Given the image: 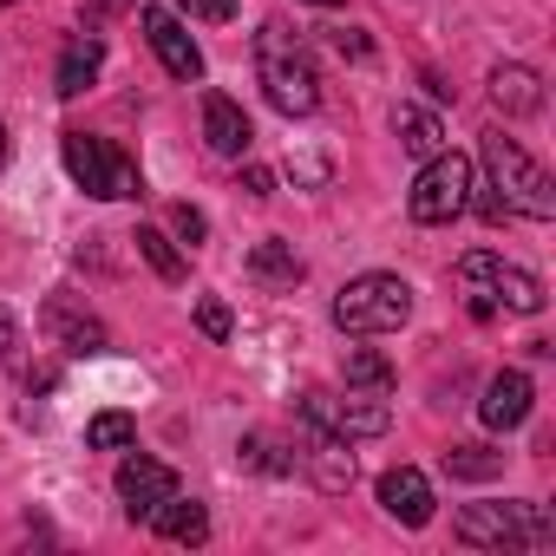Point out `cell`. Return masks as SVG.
I'll use <instances>...</instances> for the list:
<instances>
[{"label":"cell","mask_w":556,"mask_h":556,"mask_svg":"<svg viewBox=\"0 0 556 556\" xmlns=\"http://www.w3.org/2000/svg\"><path fill=\"white\" fill-rule=\"evenodd\" d=\"M255 66H262V92H268V105H275V112L308 118V112L321 105V73H315L308 47H302L295 34L262 27V40H255Z\"/></svg>","instance_id":"1"},{"label":"cell","mask_w":556,"mask_h":556,"mask_svg":"<svg viewBox=\"0 0 556 556\" xmlns=\"http://www.w3.org/2000/svg\"><path fill=\"white\" fill-rule=\"evenodd\" d=\"M458 289H465V308L478 315V321H491L497 308H517V315H536L543 308V282L530 268H510L504 255H491V249H471V255H458Z\"/></svg>","instance_id":"2"},{"label":"cell","mask_w":556,"mask_h":556,"mask_svg":"<svg viewBox=\"0 0 556 556\" xmlns=\"http://www.w3.org/2000/svg\"><path fill=\"white\" fill-rule=\"evenodd\" d=\"M484 170H491V197L530 223H549L556 216V184L549 170L517 144V138H484Z\"/></svg>","instance_id":"3"},{"label":"cell","mask_w":556,"mask_h":556,"mask_svg":"<svg viewBox=\"0 0 556 556\" xmlns=\"http://www.w3.org/2000/svg\"><path fill=\"white\" fill-rule=\"evenodd\" d=\"M406 315H413V289L400 282V275H354V282L334 295V321L348 328V334H393V328H406Z\"/></svg>","instance_id":"4"},{"label":"cell","mask_w":556,"mask_h":556,"mask_svg":"<svg viewBox=\"0 0 556 556\" xmlns=\"http://www.w3.org/2000/svg\"><path fill=\"white\" fill-rule=\"evenodd\" d=\"M471 157L465 151H432L426 157V170L413 177V197H406V210H413V223H458L465 210H471Z\"/></svg>","instance_id":"5"},{"label":"cell","mask_w":556,"mask_h":556,"mask_svg":"<svg viewBox=\"0 0 556 556\" xmlns=\"http://www.w3.org/2000/svg\"><path fill=\"white\" fill-rule=\"evenodd\" d=\"M60 157H66V170H73V184H79L86 197H144L138 164H131V157H118L105 138L66 131V138H60Z\"/></svg>","instance_id":"6"},{"label":"cell","mask_w":556,"mask_h":556,"mask_svg":"<svg viewBox=\"0 0 556 556\" xmlns=\"http://www.w3.org/2000/svg\"><path fill=\"white\" fill-rule=\"evenodd\" d=\"M458 536L484 549H517V543H549V517L536 504H465Z\"/></svg>","instance_id":"7"},{"label":"cell","mask_w":556,"mask_h":556,"mask_svg":"<svg viewBox=\"0 0 556 556\" xmlns=\"http://www.w3.org/2000/svg\"><path fill=\"white\" fill-rule=\"evenodd\" d=\"M302 419H321V426H334L341 439H380L387 426H393V413L380 406V393H348V400H328V393H302Z\"/></svg>","instance_id":"8"},{"label":"cell","mask_w":556,"mask_h":556,"mask_svg":"<svg viewBox=\"0 0 556 556\" xmlns=\"http://www.w3.org/2000/svg\"><path fill=\"white\" fill-rule=\"evenodd\" d=\"M144 34H151V47H157V60H164L170 79H184V86L203 79V53H197V40L184 34V21L170 8H144Z\"/></svg>","instance_id":"9"},{"label":"cell","mask_w":556,"mask_h":556,"mask_svg":"<svg viewBox=\"0 0 556 556\" xmlns=\"http://www.w3.org/2000/svg\"><path fill=\"white\" fill-rule=\"evenodd\" d=\"M118 497H125L131 517H151L164 497H177V471L157 465V458H125L118 465Z\"/></svg>","instance_id":"10"},{"label":"cell","mask_w":556,"mask_h":556,"mask_svg":"<svg viewBox=\"0 0 556 556\" xmlns=\"http://www.w3.org/2000/svg\"><path fill=\"white\" fill-rule=\"evenodd\" d=\"M308 426V471H315V484L321 491H348L354 484V452H348V439L334 432V426H321V419H302Z\"/></svg>","instance_id":"11"},{"label":"cell","mask_w":556,"mask_h":556,"mask_svg":"<svg viewBox=\"0 0 556 556\" xmlns=\"http://www.w3.org/2000/svg\"><path fill=\"white\" fill-rule=\"evenodd\" d=\"M380 504H387V517H400V523H432V484H426V471H413V465H393L387 478H380Z\"/></svg>","instance_id":"12"},{"label":"cell","mask_w":556,"mask_h":556,"mask_svg":"<svg viewBox=\"0 0 556 556\" xmlns=\"http://www.w3.org/2000/svg\"><path fill=\"white\" fill-rule=\"evenodd\" d=\"M530 400H536V393H530L523 374H497V380L484 387V406H478V413H484L491 432H517V426L530 419Z\"/></svg>","instance_id":"13"},{"label":"cell","mask_w":556,"mask_h":556,"mask_svg":"<svg viewBox=\"0 0 556 556\" xmlns=\"http://www.w3.org/2000/svg\"><path fill=\"white\" fill-rule=\"evenodd\" d=\"M203 138H210L216 157H242V151H249V118H242V105L223 99V92H210V99H203Z\"/></svg>","instance_id":"14"},{"label":"cell","mask_w":556,"mask_h":556,"mask_svg":"<svg viewBox=\"0 0 556 556\" xmlns=\"http://www.w3.org/2000/svg\"><path fill=\"white\" fill-rule=\"evenodd\" d=\"M47 328L60 334V348H66V354H105V328H99L92 315H79L66 295H53V302H47Z\"/></svg>","instance_id":"15"},{"label":"cell","mask_w":556,"mask_h":556,"mask_svg":"<svg viewBox=\"0 0 556 556\" xmlns=\"http://www.w3.org/2000/svg\"><path fill=\"white\" fill-rule=\"evenodd\" d=\"M99 66H105V40H99V34H73L66 53H60V92L79 99V92L99 79Z\"/></svg>","instance_id":"16"},{"label":"cell","mask_w":556,"mask_h":556,"mask_svg":"<svg viewBox=\"0 0 556 556\" xmlns=\"http://www.w3.org/2000/svg\"><path fill=\"white\" fill-rule=\"evenodd\" d=\"M249 282H262V289H295L302 282V255L289 249V242H255L249 249Z\"/></svg>","instance_id":"17"},{"label":"cell","mask_w":556,"mask_h":556,"mask_svg":"<svg viewBox=\"0 0 556 556\" xmlns=\"http://www.w3.org/2000/svg\"><path fill=\"white\" fill-rule=\"evenodd\" d=\"M491 99H497V112L530 118V112L543 105V86H536V73H530V66H497V73H491Z\"/></svg>","instance_id":"18"},{"label":"cell","mask_w":556,"mask_h":556,"mask_svg":"<svg viewBox=\"0 0 556 556\" xmlns=\"http://www.w3.org/2000/svg\"><path fill=\"white\" fill-rule=\"evenodd\" d=\"M151 523H157L170 543H203V536H210V510H203L197 497H184V491H177V497H164V504L151 510Z\"/></svg>","instance_id":"19"},{"label":"cell","mask_w":556,"mask_h":556,"mask_svg":"<svg viewBox=\"0 0 556 556\" xmlns=\"http://www.w3.org/2000/svg\"><path fill=\"white\" fill-rule=\"evenodd\" d=\"M393 131H400V138H406V151H419V157H432V151L445 144L439 118H432V112H419V105H400V112H393Z\"/></svg>","instance_id":"20"},{"label":"cell","mask_w":556,"mask_h":556,"mask_svg":"<svg viewBox=\"0 0 556 556\" xmlns=\"http://www.w3.org/2000/svg\"><path fill=\"white\" fill-rule=\"evenodd\" d=\"M131 242H138V255H144V262L164 275V282H184V255L170 249V236H164V229H138Z\"/></svg>","instance_id":"21"},{"label":"cell","mask_w":556,"mask_h":556,"mask_svg":"<svg viewBox=\"0 0 556 556\" xmlns=\"http://www.w3.org/2000/svg\"><path fill=\"white\" fill-rule=\"evenodd\" d=\"M138 439V419L131 413H99L92 426H86V445H99V452H125Z\"/></svg>","instance_id":"22"},{"label":"cell","mask_w":556,"mask_h":556,"mask_svg":"<svg viewBox=\"0 0 556 556\" xmlns=\"http://www.w3.org/2000/svg\"><path fill=\"white\" fill-rule=\"evenodd\" d=\"M348 387H367V393H387L393 387V367L374 354V348H354L348 354Z\"/></svg>","instance_id":"23"},{"label":"cell","mask_w":556,"mask_h":556,"mask_svg":"<svg viewBox=\"0 0 556 556\" xmlns=\"http://www.w3.org/2000/svg\"><path fill=\"white\" fill-rule=\"evenodd\" d=\"M445 471H452V478H497L504 458L484 452V445H452V452H445Z\"/></svg>","instance_id":"24"},{"label":"cell","mask_w":556,"mask_h":556,"mask_svg":"<svg viewBox=\"0 0 556 556\" xmlns=\"http://www.w3.org/2000/svg\"><path fill=\"white\" fill-rule=\"evenodd\" d=\"M197 328H203L210 341H229V308H223L216 295H203V302H197Z\"/></svg>","instance_id":"25"},{"label":"cell","mask_w":556,"mask_h":556,"mask_svg":"<svg viewBox=\"0 0 556 556\" xmlns=\"http://www.w3.org/2000/svg\"><path fill=\"white\" fill-rule=\"evenodd\" d=\"M170 229H177V236H184V242H190V249H197V242H203V229H210V223H203V210H190V203H177V210H170Z\"/></svg>","instance_id":"26"},{"label":"cell","mask_w":556,"mask_h":556,"mask_svg":"<svg viewBox=\"0 0 556 556\" xmlns=\"http://www.w3.org/2000/svg\"><path fill=\"white\" fill-rule=\"evenodd\" d=\"M197 21H236V0H190Z\"/></svg>","instance_id":"27"},{"label":"cell","mask_w":556,"mask_h":556,"mask_svg":"<svg viewBox=\"0 0 556 556\" xmlns=\"http://www.w3.org/2000/svg\"><path fill=\"white\" fill-rule=\"evenodd\" d=\"M14 348H21V321L0 308V361H14Z\"/></svg>","instance_id":"28"},{"label":"cell","mask_w":556,"mask_h":556,"mask_svg":"<svg viewBox=\"0 0 556 556\" xmlns=\"http://www.w3.org/2000/svg\"><path fill=\"white\" fill-rule=\"evenodd\" d=\"M334 47H341L348 60H367V34H354V27H334Z\"/></svg>","instance_id":"29"},{"label":"cell","mask_w":556,"mask_h":556,"mask_svg":"<svg viewBox=\"0 0 556 556\" xmlns=\"http://www.w3.org/2000/svg\"><path fill=\"white\" fill-rule=\"evenodd\" d=\"M242 190H249V197H268V190H275V170L249 164V170H242Z\"/></svg>","instance_id":"30"},{"label":"cell","mask_w":556,"mask_h":556,"mask_svg":"<svg viewBox=\"0 0 556 556\" xmlns=\"http://www.w3.org/2000/svg\"><path fill=\"white\" fill-rule=\"evenodd\" d=\"M0 164H8V125H0Z\"/></svg>","instance_id":"31"},{"label":"cell","mask_w":556,"mask_h":556,"mask_svg":"<svg viewBox=\"0 0 556 556\" xmlns=\"http://www.w3.org/2000/svg\"><path fill=\"white\" fill-rule=\"evenodd\" d=\"M308 8H341V0H308Z\"/></svg>","instance_id":"32"},{"label":"cell","mask_w":556,"mask_h":556,"mask_svg":"<svg viewBox=\"0 0 556 556\" xmlns=\"http://www.w3.org/2000/svg\"><path fill=\"white\" fill-rule=\"evenodd\" d=\"M0 8H14V0H0Z\"/></svg>","instance_id":"33"}]
</instances>
